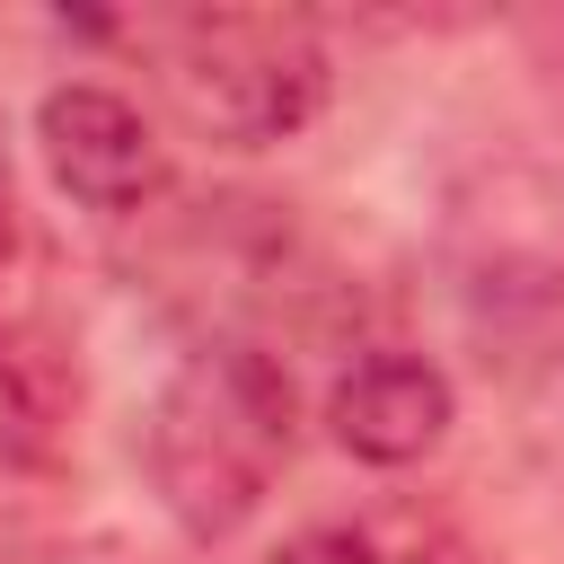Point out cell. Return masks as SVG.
Masks as SVG:
<instances>
[{
    "label": "cell",
    "instance_id": "3957f363",
    "mask_svg": "<svg viewBox=\"0 0 564 564\" xmlns=\"http://www.w3.org/2000/svg\"><path fill=\"white\" fill-rule=\"evenodd\" d=\"M35 150L53 167V185L79 203V212H106V220H132L167 194V141L159 123L106 88V79H62L44 88L35 106Z\"/></svg>",
    "mask_w": 564,
    "mask_h": 564
},
{
    "label": "cell",
    "instance_id": "7a4b0ae2",
    "mask_svg": "<svg viewBox=\"0 0 564 564\" xmlns=\"http://www.w3.org/2000/svg\"><path fill=\"white\" fill-rule=\"evenodd\" d=\"M132 44L194 141L273 150L326 106V35L300 9H176L141 18Z\"/></svg>",
    "mask_w": 564,
    "mask_h": 564
},
{
    "label": "cell",
    "instance_id": "5b68a950",
    "mask_svg": "<svg viewBox=\"0 0 564 564\" xmlns=\"http://www.w3.org/2000/svg\"><path fill=\"white\" fill-rule=\"evenodd\" d=\"M273 564H485V555H476V538H467L441 502L379 494V502L300 520V529L273 546Z\"/></svg>",
    "mask_w": 564,
    "mask_h": 564
},
{
    "label": "cell",
    "instance_id": "8992f818",
    "mask_svg": "<svg viewBox=\"0 0 564 564\" xmlns=\"http://www.w3.org/2000/svg\"><path fill=\"white\" fill-rule=\"evenodd\" d=\"M9 247H18V176H9V141H0V282H9Z\"/></svg>",
    "mask_w": 564,
    "mask_h": 564
},
{
    "label": "cell",
    "instance_id": "277c9868",
    "mask_svg": "<svg viewBox=\"0 0 564 564\" xmlns=\"http://www.w3.org/2000/svg\"><path fill=\"white\" fill-rule=\"evenodd\" d=\"M449 370L423 352H361L335 388H326V423L361 467H414L449 441Z\"/></svg>",
    "mask_w": 564,
    "mask_h": 564
},
{
    "label": "cell",
    "instance_id": "6da1fadb",
    "mask_svg": "<svg viewBox=\"0 0 564 564\" xmlns=\"http://www.w3.org/2000/svg\"><path fill=\"white\" fill-rule=\"evenodd\" d=\"M291 441H300V388L282 352H264L256 335H212L167 370L141 423V467L159 511L194 546H220L264 511V494L291 467Z\"/></svg>",
    "mask_w": 564,
    "mask_h": 564
}]
</instances>
